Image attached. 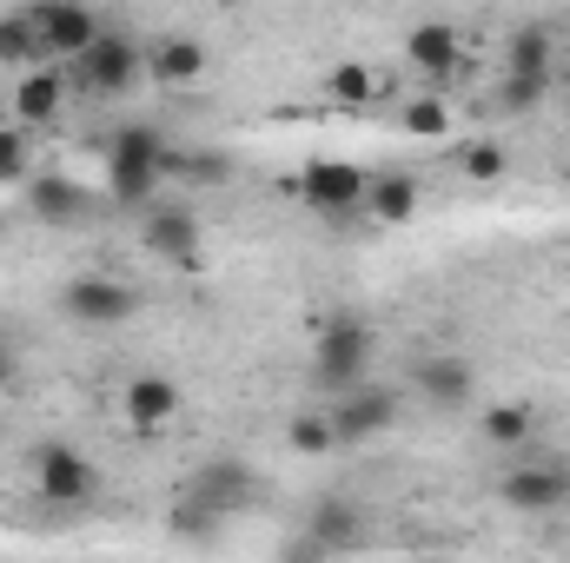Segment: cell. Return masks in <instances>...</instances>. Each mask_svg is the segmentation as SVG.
I'll return each mask as SVG.
<instances>
[{
  "label": "cell",
  "mask_w": 570,
  "mask_h": 563,
  "mask_svg": "<svg viewBox=\"0 0 570 563\" xmlns=\"http://www.w3.org/2000/svg\"><path fill=\"white\" fill-rule=\"evenodd\" d=\"M285 451H292V457H332V451H338L332 412H325V405H312V412H292V424H285Z\"/></svg>",
  "instance_id": "24"
},
{
  "label": "cell",
  "mask_w": 570,
  "mask_h": 563,
  "mask_svg": "<svg viewBox=\"0 0 570 563\" xmlns=\"http://www.w3.org/2000/svg\"><path fill=\"white\" fill-rule=\"evenodd\" d=\"M173 179H179V186H213V179H226V159H213V152H186V146H173Z\"/></svg>",
  "instance_id": "29"
},
{
  "label": "cell",
  "mask_w": 570,
  "mask_h": 563,
  "mask_svg": "<svg viewBox=\"0 0 570 563\" xmlns=\"http://www.w3.org/2000/svg\"><path fill=\"white\" fill-rule=\"evenodd\" d=\"M213 531H219V511H206V504H193V497H179V504H173V537L206 544Z\"/></svg>",
  "instance_id": "30"
},
{
  "label": "cell",
  "mask_w": 570,
  "mask_h": 563,
  "mask_svg": "<svg viewBox=\"0 0 570 563\" xmlns=\"http://www.w3.org/2000/svg\"><path fill=\"white\" fill-rule=\"evenodd\" d=\"M67 80H73V93H87V100H127V93H140L146 87V47L134 33H100L80 60H67Z\"/></svg>",
  "instance_id": "2"
},
{
  "label": "cell",
  "mask_w": 570,
  "mask_h": 563,
  "mask_svg": "<svg viewBox=\"0 0 570 563\" xmlns=\"http://www.w3.org/2000/svg\"><path fill=\"white\" fill-rule=\"evenodd\" d=\"M365 186H372L365 166H352V159H312V166H298L292 199L312 206V213H325V219H338V213L365 206Z\"/></svg>",
  "instance_id": "6"
},
{
  "label": "cell",
  "mask_w": 570,
  "mask_h": 563,
  "mask_svg": "<svg viewBox=\"0 0 570 563\" xmlns=\"http://www.w3.org/2000/svg\"><path fill=\"white\" fill-rule=\"evenodd\" d=\"M498 497L524 517H551V511H570V464L564 457H538L531 444L511 451L504 477H498Z\"/></svg>",
  "instance_id": "5"
},
{
  "label": "cell",
  "mask_w": 570,
  "mask_h": 563,
  "mask_svg": "<svg viewBox=\"0 0 570 563\" xmlns=\"http://www.w3.org/2000/svg\"><path fill=\"white\" fill-rule=\"evenodd\" d=\"M458 172H464L471 186H498V179L511 172V152H504L498 140H471L464 152H458Z\"/></svg>",
  "instance_id": "26"
},
{
  "label": "cell",
  "mask_w": 570,
  "mask_h": 563,
  "mask_svg": "<svg viewBox=\"0 0 570 563\" xmlns=\"http://www.w3.org/2000/svg\"><path fill=\"white\" fill-rule=\"evenodd\" d=\"M419 199H425V186H419L412 172H379V179L365 186V213H372L379 226H405V219L419 213Z\"/></svg>",
  "instance_id": "22"
},
{
  "label": "cell",
  "mask_w": 570,
  "mask_h": 563,
  "mask_svg": "<svg viewBox=\"0 0 570 563\" xmlns=\"http://www.w3.org/2000/svg\"><path fill=\"white\" fill-rule=\"evenodd\" d=\"M358 537H365L358 504H338V497H332V504H318V511H312V531L298 537V551H305V557H318V551H345V544H358Z\"/></svg>",
  "instance_id": "21"
},
{
  "label": "cell",
  "mask_w": 570,
  "mask_h": 563,
  "mask_svg": "<svg viewBox=\"0 0 570 563\" xmlns=\"http://www.w3.org/2000/svg\"><path fill=\"white\" fill-rule=\"evenodd\" d=\"M40 60H47V47H40L33 13H27V7H7V13H0V67L20 73V67H40Z\"/></svg>",
  "instance_id": "23"
},
{
  "label": "cell",
  "mask_w": 570,
  "mask_h": 563,
  "mask_svg": "<svg viewBox=\"0 0 570 563\" xmlns=\"http://www.w3.org/2000/svg\"><path fill=\"white\" fill-rule=\"evenodd\" d=\"M33 13V27H40V47H47V60H80L100 33H107V20L87 7V0H33L27 7Z\"/></svg>",
  "instance_id": "8"
},
{
  "label": "cell",
  "mask_w": 570,
  "mask_h": 563,
  "mask_svg": "<svg viewBox=\"0 0 570 563\" xmlns=\"http://www.w3.org/2000/svg\"><path fill=\"white\" fill-rule=\"evenodd\" d=\"M20 199H27V213H33L40 226H80V219H87V192H80L67 172H33V179L20 186Z\"/></svg>",
  "instance_id": "17"
},
{
  "label": "cell",
  "mask_w": 570,
  "mask_h": 563,
  "mask_svg": "<svg viewBox=\"0 0 570 563\" xmlns=\"http://www.w3.org/2000/svg\"><path fill=\"white\" fill-rule=\"evenodd\" d=\"M478 431H484V444L498 457H511V451H524L538 437V412H531V398H504V405H484Z\"/></svg>",
  "instance_id": "20"
},
{
  "label": "cell",
  "mask_w": 570,
  "mask_h": 563,
  "mask_svg": "<svg viewBox=\"0 0 570 563\" xmlns=\"http://www.w3.org/2000/svg\"><path fill=\"white\" fill-rule=\"evenodd\" d=\"M13 385V338H7V325H0V392Z\"/></svg>",
  "instance_id": "31"
},
{
  "label": "cell",
  "mask_w": 570,
  "mask_h": 563,
  "mask_svg": "<svg viewBox=\"0 0 570 563\" xmlns=\"http://www.w3.org/2000/svg\"><path fill=\"white\" fill-rule=\"evenodd\" d=\"M504 73H558V33L551 20H524L504 33Z\"/></svg>",
  "instance_id": "19"
},
{
  "label": "cell",
  "mask_w": 570,
  "mask_h": 563,
  "mask_svg": "<svg viewBox=\"0 0 570 563\" xmlns=\"http://www.w3.org/2000/svg\"><path fill=\"white\" fill-rule=\"evenodd\" d=\"M399 120H405V134H412V140H451V100H444L438 87H419V93L405 100V113H399Z\"/></svg>",
  "instance_id": "25"
},
{
  "label": "cell",
  "mask_w": 570,
  "mask_h": 563,
  "mask_svg": "<svg viewBox=\"0 0 570 563\" xmlns=\"http://www.w3.org/2000/svg\"><path fill=\"white\" fill-rule=\"evenodd\" d=\"M564 517H570V511H564Z\"/></svg>",
  "instance_id": "32"
},
{
  "label": "cell",
  "mask_w": 570,
  "mask_h": 563,
  "mask_svg": "<svg viewBox=\"0 0 570 563\" xmlns=\"http://www.w3.org/2000/svg\"><path fill=\"white\" fill-rule=\"evenodd\" d=\"M166 179H173V140L159 127H120L114 146H107V192L120 206L146 213Z\"/></svg>",
  "instance_id": "1"
},
{
  "label": "cell",
  "mask_w": 570,
  "mask_h": 563,
  "mask_svg": "<svg viewBox=\"0 0 570 563\" xmlns=\"http://www.w3.org/2000/svg\"><path fill=\"white\" fill-rule=\"evenodd\" d=\"M259 491V477L239 464V457H206L193 477H186V491L179 497H193V504H206V511H219V517H233V511H246V497Z\"/></svg>",
  "instance_id": "14"
},
{
  "label": "cell",
  "mask_w": 570,
  "mask_h": 563,
  "mask_svg": "<svg viewBox=\"0 0 570 563\" xmlns=\"http://www.w3.org/2000/svg\"><path fill=\"white\" fill-rule=\"evenodd\" d=\"M405 67L425 80V87H451L458 80V67H464V33L451 27V20H419L412 33H405Z\"/></svg>",
  "instance_id": "10"
},
{
  "label": "cell",
  "mask_w": 570,
  "mask_h": 563,
  "mask_svg": "<svg viewBox=\"0 0 570 563\" xmlns=\"http://www.w3.org/2000/svg\"><path fill=\"white\" fill-rule=\"evenodd\" d=\"M206 67H213V53H206L193 33H159V40H146V87H159V93L199 87Z\"/></svg>",
  "instance_id": "13"
},
{
  "label": "cell",
  "mask_w": 570,
  "mask_h": 563,
  "mask_svg": "<svg viewBox=\"0 0 570 563\" xmlns=\"http://www.w3.org/2000/svg\"><path fill=\"white\" fill-rule=\"evenodd\" d=\"M372 358H379V332L358 312L325 318L318 338H312V378H318V392H352L372 372Z\"/></svg>",
  "instance_id": "3"
},
{
  "label": "cell",
  "mask_w": 570,
  "mask_h": 563,
  "mask_svg": "<svg viewBox=\"0 0 570 563\" xmlns=\"http://www.w3.org/2000/svg\"><path fill=\"white\" fill-rule=\"evenodd\" d=\"M140 246L153 253V259H166V266L199 259V213L179 206V199H153V206L140 213Z\"/></svg>",
  "instance_id": "11"
},
{
  "label": "cell",
  "mask_w": 570,
  "mask_h": 563,
  "mask_svg": "<svg viewBox=\"0 0 570 563\" xmlns=\"http://www.w3.org/2000/svg\"><path fill=\"white\" fill-rule=\"evenodd\" d=\"M60 312L73 318V325H127L134 312H140V292L127 279H107V273H80V279L60 285Z\"/></svg>",
  "instance_id": "9"
},
{
  "label": "cell",
  "mask_w": 570,
  "mask_h": 563,
  "mask_svg": "<svg viewBox=\"0 0 570 563\" xmlns=\"http://www.w3.org/2000/svg\"><path fill=\"white\" fill-rule=\"evenodd\" d=\"M120 412L134 431H166V424H179L186 412V392H179V378H166V372H140V378H127V392H120Z\"/></svg>",
  "instance_id": "16"
},
{
  "label": "cell",
  "mask_w": 570,
  "mask_h": 563,
  "mask_svg": "<svg viewBox=\"0 0 570 563\" xmlns=\"http://www.w3.org/2000/svg\"><path fill=\"white\" fill-rule=\"evenodd\" d=\"M385 93H392V80H385L379 67H365V60H338V67L325 73V100L345 107V113H365V107H379Z\"/></svg>",
  "instance_id": "18"
},
{
  "label": "cell",
  "mask_w": 570,
  "mask_h": 563,
  "mask_svg": "<svg viewBox=\"0 0 570 563\" xmlns=\"http://www.w3.org/2000/svg\"><path fill=\"white\" fill-rule=\"evenodd\" d=\"M27 179H33V140L13 120V127H0V186H27Z\"/></svg>",
  "instance_id": "28"
},
{
  "label": "cell",
  "mask_w": 570,
  "mask_h": 563,
  "mask_svg": "<svg viewBox=\"0 0 570 563\" xmlns=\"http://www.w3.org/2000/svg\"><path fill=\"white\" fill-rule=\"evenodd\" d=\"M67 93H73V80H67L60 60L20 67V73H13V120H20L27 134H33V127H53V120L67 113Z\"/></svg>",
  "instance_id": "12"
},
{
  "label": "cell",
  "mask_w": 570,
  "mask_h": 563,
  "mask_svg": "<svg viewBox=\"0 0 570 563\" xmlns=\"http://www.w3.org/2000/svg\"><path fill=\"white\" fill-rule=\"evenodd\" d=\"M412 392L425 398L431 412H464L478 398V372L458 352H431V358H419V372H412Z\"/></svg>",
  "instance_id": "15"
},
{
  "label": "cell",
  "mask_w": 570,
  "mask_h": 563,
  "mask_svg": "<svg viewBox=\"0 0 570 563\" xmlns=\"http://www.w3.org/2000/svg\"><path fill=\"white\" fill-rule=\"evenodd\" d=\"M551 87H558V73H504L498 107H504V113H531V107L551 100Z\"/></svg>",
  "instance_id": "27"
},
{
  "label": "cell",
  "mask_w": 570,
  "mask_h": 563,
  "mask_svg": "<svg viewBox=\"0 0 570 563\" xmlns=\"http://www.w3.org/2000/svg\"><path fill=\"white\" fill-rule=\"evenodd\" d=\"M332 431H338V451H352V444H372V437H385L392 424H399V392H385V385H352V392H332Z\"/></svg>",
  "instance_id": "7"
},
{
  "label": "cell",
  "mask_w": 570,
  "mask_h": 563,
  "mask_svg": "<svg viewBox=\"0 0 570 563\" xmlns=\"http://www.w3.org/2000/svg\"><path fill=\"white\" fill-rule=\"evenodd\" d=\"M27 484H33V497L53 504V511H87V504L100 497L94 457H87L80 444H60V437H47V444L27 451Z\"/></svg>",
  "instance_id": "4"
}]
</instances>
